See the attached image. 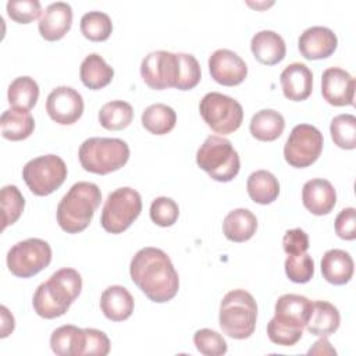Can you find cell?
<instances>
[{"mask_svg":"<svg viewBox=\"0 0 356 356\" xmlns=\"http://www.w3.org/2000/svg\"><path fill=\"white\" fill-rule=\"evenodd\" d=\"M330 132L334 143L346 150L356 147V117L353 114H338L332 118Z\"/></svg>","mask_w":356,"mask_h":356,"instance_id":"35","label":"cell"},{"mask_svg":"<svg viewBox=\"0 0 356 356\" xmlns=\"http://www.w3.org/2000/svg\"><path fill=\"white\" fill-rule=\"evenodd\" d=\"M177 122V114L172 107L164 103L150 104L142 113V125L150 134L164 135L168 134Z\"/></svg>","mask_w":356,"mask_h":356,"instance_id":"31","label":"cell"},{"mask_svg":"<svg viewBox=\"0 0 356 356\" xmlns=\"http://www.w3.org/2000/svg\"><path fill=\"white\" fill-rule=\"evenodd\" d=\"M81 289V274L75 268H60L36 288L32 299L33 310L43 318L60 317L79 296Z\"/></svg>","mask_w":356,"mask_h":356,"instance_id":"2","label":"cell"},{"mask_svg":"<svg viewBox=\"0 0 356 356\" xmlns=\"http://www.w3.org/2000/svg\"><path fill=\"white\" fill-rule=\"evenodd\" d=\"M50 348L58 356H83L85 328L72 324L56 328L50 337Z\"/></svg>","mask_w":356,"mask_h":356,"instance_id":"24","label":"cell"},{"mask_svg":"<svg viewBox=\"0 0 356 356\" xmlns=\"http://www.w3.org/2000/svg\"><path fill=\"white\" fill-rule=\"evenodd\" d=\"M285 274L296 284H306L314 274V261L310 254L302 253L298 256H288L285 260Z\"/></svg>","mask_w":356,"mask_h":356,"instance_id":"39","label":"cell"},{"mask_svg":"<svg viewBox=\"0 0 356 356\" xmlns=\"http://www.w3.org/2000/svg\"><path fill=\"white\" fill-rule=\"evenodd\" d=\"M309 355H337V350L330 345L327 337L320 338L314 342V345L309 349Z\"/></svg>","mask_w":356,"mask_h":356,"instance_id":"46","label":"cell"},{"mask_svg":"<svg viewBox=\"0 0 356 356\" xmlns=\"http://www.w3.org/2000/svg\"><path fill=\"white\" fill-rule=\"evenodd\" d=\"M178 54L181 60V76L177 83V89L179 90L193 89L202 78L200 64L196 60V57L192 54H188V53H178Z\"/></svg>","mask_w":356,"mask_h":356,"instance_id":"42","label":"cell"},{"mask_svg":"<svg viewBox=\"0 0 356 356\" xmlns=\"http://www.w3.org/2000/svg\"><path fill=\"white\" fill-rule=\"evenodd\" d=\"M6 8L8 17L18 24H29L43 13L39 0H8Z\"/></svg>","mask_w":356,"mask_h":356,"instance_id":"41","label":"cell"},{"mask_svg":"<svg viewBox=\"0 0 356 356\" xmlns=\"http://www.w3.org/2000/svg\"><path fill=\"white\" fill-rule=\"evenodd\" d=\"M140 76L149 88L156 90L177 88L181 76L179 54L167 50L149 53L140 63Z\"/></svg>","mask_w":356,"mask_h":356,"instance_id":"12","label":"cell"},{"mask_svg":"<svg viewBox=\"0 0 356 356\" xmlns=\"http://www.w3.org/2000/svg\"><path fill=\"white\" fill-rule=\"evenodd\" d=\"M196 349L204 356H221L227 353V342L221 334L210 328L197 330L193 335Z\"/></svg>","mask_w":356,"mask_h":356,"instance_id":"38","label":"cell"},{"mask_svg":"<svg viewBox=\"0 0 356 356\" xmlns=\"http://www.w3.org/2000/svg\"><path fill=\"white\" fill-rule=\"evenodd\" d=\"M250 49L254 58L264 65L278 64L286 53V44L282 36L270 29L254 33L250 40Z\"/></svg>","mask_w":356,"mask_h":356,"instance_id":"20","label":"cell"},{"mask_svg":"<svg viewBox=\"0 0 356 356\" xmlns=\"http://www.w3.org/2000/svg\"><path fill=\"white\" fill-rule=\"evenodd\" d=\"M282 248L288 256H298L306 253L309 249V236L300 228L288 229L282 238Z\"/></svg>","mask_w":356,"mask_h":356,"instance_id":"44","label":"cell"},{"mask_svg":"<svg viewBox=\"0 0 356 356\" xmlns=\"http://www.w3.org/2000/svg\"><path fill=\"white\" fill-rule=\"evenodd\" d=\"M110 352L108 337L96 328H85L83 356H106Z\"/></svg>","mask_w":356,"mask_h":356,"instance_id":"43","label":"cell"},{"mask_svg":"<svg viewBox=\"0 0 356 356\" xmlns=\"http://www.w3.org/2000/svg\"><path fill=\"white\" fill-rule=\"evenodd\" d=\"M341 316L338 309L325 300L313 302L312 314L306 324L310 334L317 337H328L339 328Z\"/></svg>","mask_w":356,"mask_h":356,"instance_id":"27","label":"cell"},{"mask_svg":"<svg viewBox=\"0 0 356 356\" xmlns=\"http://www.w3.org/2000/svg\"><path fill=\"white\" fill-rule=\"evenodd\" d=\"M323 145V134L314 125L298 124L292 128L285 142L284 157L289 165L305 168L320 157Z\"/></svg>","mask_w":356,"mask_h":356,"instance_id":"11","label":"cell"},{"mask_svg":"<svg viewBox=\"0 0 356 356\" xmlns=\"http://www.w3.org/2000/svg\"><path fill=\"white\" fill-rule=\"evenodd\" d=\"M46 111L54 122L72 125L83 113V99L71 86H57L46 99Z\"/></svg>","mask_w":356,"mask_h":356,"instance_id":"13","label":"cell"},{"mask_svg":"<svg viewBox=\"0 0 356 356\" xmlns=\"http://www.w3.org/2000/svg\"><path fill=\"white\" fill-rule=\"evenodd\" d=\"M129 274L135 285L156 303L171 300L179 288L178 273L167 256L159 248H142L135 253L129 264Z\"/></svg>","mask_w":356,"mask_h":356,"instance_id":"1","label":"cell"},{"mask_svg":"<svg viewBox=\"0 0 356 356\" xmlns=\"http://www.w3.org/2000/svg\"><path fill=\"white\" fill-rule=\"evenodd\" d=\"M209 71L220 85L235 86L246 78L248 65L235 51L218 49L209 57Z\"/></svg>","mask_w":356,"mask_h":356,"instance_id":"14","label":"cell"},{"mask_svg":"<svg viewBox=\"0 0 356 356\" xmlns=\"http://www.w3.org/2000/svg\"><path fill=\"white\" fill-rule=\"evenodd\" d=\"M78 157L85 171L106 175L124 167L129 159V146L118 138H88L78 150Z\"/></svg>","mask_w":356,"mask_h":356,"instance_id":"5","label":"cell"},{"mask_svg":"<svg viewBox=\"0 0 356 356\" xmlns=\"http://www.w3.org/2000/svg\"><path fill=\"white\" fill-rule=\"evenodd\" d=\"M7 99L13 107L31 110L39 99V86L31 76H18L10 83Z\"/></svg>","mask_w":356,"mask_h":356,"instance_id":"33","label":"cell"},{"mask_svg":"<svg viewBox=\"0 0 356 356\" xmlns=\"http://www.w3.org/2000/svg\"><path fill=\"white\" fill-rule=\"evenodd\" d=\"M3 138L8 140H22L32 135L35 120L29 110L11 107L3 111L0 117Z\"/></svg>","mask_w":356,"mask_h":356,"instance_id":"25","label":"cell"},{"mask_svg":"<svg viewBox=\"0 0 356 356\" xmlns=\"http://www.w3.org/2000/svg\"><path fill=\"white\" fill-rule=\"evenodd\" d=\"M51 261V248L40 238L17 242L7 253V267L15 277L29 278L44 270Z\"/></svg>","mask_w":356,"mask_h":356,"instance_id":"10","label":"cell"},{"mask_svg":"<svg viewBox=\"0 0 356 356\" xmlns=\"http://www.w3.org/2000/svg\"><path fill=\"white\" fill-rule=\"evenodd\" d=\"M72 8L65 1L49 4L39 18V33L49 42L60 40L71 28Z\"/></svg>","mask_w":356,"mask_h":356,"instance_id":"17","label":"cell"},{"mask_svg":"<svg viewBox=\"0 0 356 356\" xmlns=\"http://www.w3.org/2000/svg\"><path fill=\"white\" fill-rule=\"evenodd\" d=\"M248 193L254 203L268 204L278 197L280 182L274 174L267 170L253 171L246 182Z\"/></svg>","mask_w":356,"mask_h":356,"instance_id":"30","label":"cell"},{"mask_svg":"<svg viewBox=\"0 0 356 356\" xmlns=\"http://www.w3.org/2000/svg\"><path fill=\"white\" fill-rule=\"evenodd\" d=\"M79 76L86 88L97 90L111 82L114 76V70L104 61L100 54L90 53L81 63Z\"/></svg>","mask_w":356,"mask_h":356,"instance_id":"28","label":"cell"},{"mask_svg":"<svg viewBox=\"0 0 356 356\" xmlns=\"http://www.w3.org/2000/svg\"><path fill=\"white\" fill-rule=\"evenodd\" d=\"M0 310H1V318H3V324H1V334H0V337H1V338H6L7 335H10V334L13 332L15 323H14V317H13V314L8 312V309H7L6 306H1V307H0Z\"/></svg>","mask_w":356,"mask_h":356,"instance_id":"47","label":"cell"},{"mask_svg":"<svg viewBox=\"0 0 356 356\" xmlns=\"http://www.w3.org/2000/svg\"><path fill=\"white\" fill-rule=\"evenodd\" d=\"M312 309L313 302L306 296L296 293H285L277 299L274 316L305 328L312 314Z\"/></svg>","mask_w":356,"mask_h":356,"instance_id":"23","label":"cell"},{"mask_svg":"<svg viewBox=\"0 0 356 356\" xmlns=\"http://www.w3.org/2000/svg\"><path fill=\"white\" fill-rule=\"evenodd\" d=\"M102 200V192L93 182L79 181L61 197L57 204V222L67 234L83 231L92 221Z\"/></svg>","mask_w":356,"mask_h":356,"instance_id":"3","label":"cell"},{"mask_svg":"<svg viewBox=\"0 0 356 356\" xmlns=\"http://www.w3.org/2000/svg\"><path fill=\"white\" fill-rule=\"evenodd\" d=\"M1 211H3V227L6 229L8 225H13L22 214L25 207V199L21 191L15 185H6L1 188Z\"/></svg>","mask_w":356,"mask_h":356,"instance_id":"36","label":"cell"},{"mask_svg":"<svg viewBox=\"0 0 356 356\" xmlns=\"http://www.w3.org/2000/svg\"><path fill=\"white\" fill-rule=\"evenodd\" d=\"M335 232L345 241H353L356 238V210L355 207H346L339 211L335 218Z\"/></svg>","mask_w":356,"mask_h":356,"instance_id":"45","label":"cell"},{"mask_svg":"<svg viewBox=\"0 0 356 356\" xmlns=\"http://www.w3.org/2000/svg\"><path fill=\"white\" fill-rule=\"evenodd\" d=\"M142 211V197L138 191L129 186H122L108 193L100 224L110 234H121L139 217Z\"/></svg>","mask_w":356,"mask_h":356,"instance_id":"7","label":"cell"},{"mask_svg":"<svg viewBox=\"0 0 356 356\" xmlns=\"http://www.w3.org/2000/svg\"><path fill=\"white\" fill-rule=\"evenodd\" d=\"M81 32L92 42H103L108 39L113 31V22L110 17L103 11H89L81 18Z\"/></svg>","mask_w":356,"mask_h":356,"instance_id":"34","label":"cell"},{"mask_svg":"<svg viewBox=\"0 0 356 356\" xmlns=\"http://www.w3.org/2000/svg\"><path fill=\"white\" fill-rule=\"evenodd\" d=\"M257 229V218L248 209L231 210L222 221V232L232 242H245L250 239Z\"/></svg>","mask_w":356,"mask_h":356,"instance_id":"26","label":"cell"},{"mask_svg":"<svg viewBox=\"0 0 356 356\" xmlns=\"http://www.w3.org/2000/svg\"><path fill=\"white\" fill-rule=\"evenodd\" d=\"M355 270L352 256L342 249H330L323 254L321 273L332 285H343L350 281Z\"/></svg>","mask_w":356,"mask_h":356,"instance_id":"22","label":"cell"},{"mask_svg":"<svg viewBox=\"0 0 356 356\" xmlns=\"http://www.w3.org/2000/svg\"><path fill=\"white\" fill-rule=\"evenodd\" d=\"M150 218L160 227H171L179 216V207L171 197H156L150 204Z\"/></svg>","mask_w":356,"mask_h":356,"instance_id":"40","label":"cell"},{"mask_svg":"<svg viewBox=\"0 0 356 356\" xmlns=\"http://www.w3.org/2000/svg\"><path fill=\"white\" fill-rule=\"evenodd\" d=\"M257 305L245 289L227 292L220 303L218 321L222 332L234 339L249 338L256 328Z\"/></svg>","mask_w":356,"mask_h":356,"instance_id":"4","label":"cell"},{"mask_svg":"<svg viewBox=\"0 0 356 356\" xmlns=\"http://www.w3.org/2000/svg\"><path fill=\"white\" fill-rule=\"evenodd\" d=\"M134 120V108L124 100H111L102 106L99 122L104 129L120 131L127 128Z\"/></svg>","mask_w":356,"mask_h":356,"instance_id":"32","label":"cell"},{"mask_svg":"<svg viewBox=\"0 0 356 356\" xmlns=\"http://www.w3.org/2000/svg\"><path fill=\"white\" fill-rule=\"evenodd\" d=\"M303 334V328L293 323L284 321L278 317H273L267 324V335L271 342L281 346L295 345Z\"/></svg>","mask_w":356,"mask_h":356,"instance_id":"37","label":"cell"},{"mask_svg":"<svg viewBox=\"0 0 356 356\" xmlns=\"http://www.w3.org/2000/svg\"><path fill=\"white\" fill-rule=\"evenodd\" d=\"M134 298L129 291L121 285L106 288L100 296V309L111 321H124L134 312Z\"/></svg>","mask_w":356,"mask_h":356,"instance_id":"21","label":"cell"},{"mask_svg":"<svg viewBox=\"0 0 356 356\" xmlns=\"http://www.w3.org/2000/svg\"><path fill=\"white\" fill-rule=\"evenodd\" d=\"M199 111L203 121L216 134L221 135L235 132L243 121V108L241 103L220 92L206 93L199 103Z\"/></svg>","mask_w":356,"mask_h":356,"instance_id":"8","label":"cell"},{"mask_svg":"<svg viewBox=\"0 0 356 356\" xmlns=\"http://www.w3.org/2000/svg\"><path fill=\"white\" fill-rule=\"evenodd\" d=\"M197 165L218 182L232 181L241 168L238 152L232 143L217 135H210L196 152Z\"/></svg>","mask_w":356,"mask_h":356,"instance_id":"6","label":"cell"},{"mask_svg":"<svg viewBox=\"0 0 356 356\" xmlns=\"http://www.w3.org/2000/svg\"><path fill=\"white\" fill-rule=\"evenodd\" d=\"M285 128V120L281 113L273 108H263L253 114L249 131L253 138L263 140V142H271L281 136Z\"/></svg>","mask_w":356,"mask_h":356,"instance_id":"29","label":"cell"},{"mask_svg":"<svg viewBox=\"0 0 356 356\" xmlns=\"http://www.w3.org/2000/svg\"><path fill=\"white\" fill-rule=\"evenodd\" d=\"M355 78L339 67H330L321 75V95L332 106H353Z\"/></svg>","mask_w":356,"mask_h":356,"instance_id":"15","label":"cell"},{"mask_svg":"<svg viewBox=\"0 0 356 356\" xmlns=\"http://www.w3.org/2000/svg\"><path fill=\"white\" fill-rule=\"evenodd\" d=\"M67 165L60 156L44 154L29 160L22 168V178L33 195L47 196L67 178Z\"/></svg>","mask_w":356,"mask_h":356,"instance_id":"9","label":"cell"},{"mask_svg":"<svg viewBox=\"0 0 356 356\" xmlns=\"http://www.w3.org/2000/svg\"><path fill=\"white\" fill-rule=\"evenodd\" d=\"M284 96L292 102L306 100L313 90V74L303 63L286 65L280 75Z\"/></svg>","mask_w":356,"mask_h":356,"instance_id":"19","label":"cell"},{"mask_svg":"<svg viewBox=\"0 0 356 356\" xmlns=\"http://www.w3.org/2000/svg\"><path fill=\"white\" fill-rule=\"evenodd\" d=\"M302 202L312 214L325 216L337 203V192L330 181L313 178L306 181L302 188Z\"/></svg>","mask_w":356,"mask_h":356,"instance_id":"18","label":"cell"},{"mask_svg":"<svg viewBox=\"0 0 356 356\" xmlns=\"http://www.w3.org/2000/svg\"><path fill=\"white\" fill-rule=\"evenodd\" d=\"M338 46V38L327 26L316 25L305 29L298 39V49L307 60L330 57Z\"/></svg>","mask_w":356,"mask_h":356,"instance_id":"16","label":"cell"}]
</instances>
